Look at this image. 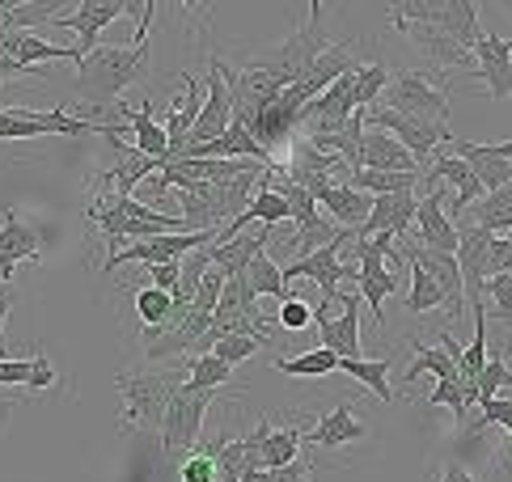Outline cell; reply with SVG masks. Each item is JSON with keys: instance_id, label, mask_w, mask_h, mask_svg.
Returning a JSON list of instances; mask_svg holds the SVG:
<instances>
[{"instance_id": "cell-19", "label": "cell", "mask_w": 512, "mask_h": 482, "mask_svg": "<svg viewBox=\"0 0 512 482\" xmlns=\"http://www.w3.org/2000/svg\"><path fill=\"white\" fill-rule=\"evenodd\" d=\"M398 254H407L415 267H424L436 288L445 292V309H449V318L453 326L462 322V313H466V288H462V271H457V258L453 254H441V250H424V246H415V250H398Z\"/></svg>"}, {"instance_id": "cell-49", "label": "cell", "mask_w": 512, "mask_h": 482, "mask_svg": "<svg viewBox=\"0 0 512 482\" xmlns=\"http://www.w3.org/2000/svg\"><path fill=\"white\" fill-rule=\"evenodd\" d=\"M267 474H271V482H309V474H314V457L301 453L297 461H288V466H280V470H267Z\"/></svg>"}, {"instance_id": "cell-39", "label": "cell", "mask_w": 512, "mask_h": 482, "mask_svg": "<svg viewBox=\"0 0 512 482\" xmlns=\"http://www.w3.org/2000/svg\"><path fill=\"white\" fill-rule=\"evenodd\" d=\"M512 394V368L504 360V351L487 356L483 373H479V402H491V398H508Z\"/></svg>"}, {"instance_id": "cell-22", "label": "cell", "mask_w": 512, "mask_h": 482, "mask_svg": "<svg viewBox=\"0 0 512 482\" xmlns=\"http://www.w3.org/2000/svg\"><path fill=\"white\" fill-rule=\"evenodd\" d=\"M394 30H398V34H407L411 47L424 55V60H432L441 77H445L449 68H470V72H474V55H470L462 43H453L449 34L432 30V26H394Z\"/></svg>"}, {"instance_id": "cell-56", "label": "cell", "mask_w": 512, "mask_h": 482, "mask_svg": "<svg viewBox=\"0 0 512 482\" xmlns=\"http://www.w3.org/2000/svg\"><path fill=\"white\" fill-rule=\"evenodd\" d=\"M242 482H271V474H267V470H246Z\"/></svg>"}, {"instance_id": "cell-6", "label": "cell", "mask_w": 512, "mask_h": 482, "mask_svg": "<svg viewBox=\"0 0 512 482\" xmlns=\"http://www.w3.org/2000/svg\"><path fill=\"white\" fill-rule=\"evenodd\" d=\"M390 26H432L466 51L483 30L474 0H398V5H390Z\"/></svg>"}, {"instance_id": "cell-43", "label": "cell", "mask_w": 512, "mask_h": 482, "mask_svg": "<svg viewBox=\"0 0 512 482\" xmlns=\"http://www.w3.org/2000/svg\"><path fill=\"white\" fill-rule=\"evenodd\" d=\"M178 478L182 482H216V478H221V474H216V457L191 449L187 457L178 461Z\"/></svg>"}, {"instance_id": "cell-59", "label": "cell", "mask_w": 512, "mask_h": 482, "mask_svg": "<svg viewBox=\"0 0 512 482\" xmlns=\"http://www.w3.org/2000/svg\"><path fill=\"white\" fill-rule=\"evenodd\" d=\"M216 482H221V478H216Z\"/></svg>"}, {"instance_id": "cell-32", "label": "cell", "mask_w": 512, "mask_h": 482, "mask_svg": "<svg viewBox=\"0 0 512 482\" xmlns=\"http://www.w3.org/2000/svg\"><path fill=\"white\" fill-rule=\"evenodd\" d=\"M462 216H474V225L487 229L491 237H504L512 229V182H504L500 191H491L479 199L474 212H462Z\"/></svg>"}, {"instance_id": "cell-54", "label": "cell", "mask_w": 512, "mask_h": 482, "mask_svg": "<svg viewBox=\"0 0 512 482\" xmlns=\"http://www.w3.org/2000/svg\"><path fill=\"white\" fill-rule=\"evenodd\" d=\"M436 482H479V478H474V474L462 466V461H449V466L441 470V478H436Z\"/></svg>"}, {"instance_id": "cell-40", "label": "cell", "mask_w": 512, "mask_h": 482, "mask_svg": "<svg viewBox=\"0 0 512 482\" xmlns=\"http://www.w3.org/2000/svg\"><path fill=\"white\" fill-rule=\"evenodd\" d=\"M386 81H390V68L381 64V60L360 64V68H356V106H360V110L373 106V102L381 98V89H386Z\"/></svg>"}, {"instance_id": "cell-18", "label": "cell", "mask_w": 512, "mask_h": 482, "mask_svg": "<svg viewBox=\"0 0 512 482\" xmlns=\"http://www.w3.org/2000/svg\"><path fill=\"white\" fill-rule=\"evenodd\" d=\"M445 182H453V216H449V220L462 216L474 199H483V187H479V178L470 174V165L457 161L449 148L441 144V148L432 153V170L424 174V187H445Z\"/></svg>"}, {"instance_id": "cell-14", "label": "cell", "mask_w": 512, "mask_h": 482, "mask_svg": "<svg viewBox=\"0 0 512 482\" xmlns=\"http://www.w3.org/2000/svg\"><path fill=\"white\" fill-rule=\"evenodd\" d=\"M356 241V284H360V296L369 301V309H373V322L386 330V296H394L398 292V280H394V271L386 267V254L381 250H373V241H360V237H352Z\"/></svg>"}, {"instance_id": "cell-47", "label": "cell", "mask_w": 512, "mask_h": 482, "mask_svg": "<svg viewBox=\"0 0 512 482\" xmlns=\"http://www.w3.org/2000/svg\"><path fill=\"white\" fill-rule=\"evenodd\" d=\"M51 385H56V364L47 360V351H34V356H30V381H26V389H39V394H43V389H51Z\"/></svg>"}, {"instance_id": "cell-33", "label": "cell", "mask_w": 512, "mask_h": 482, "mask_svg": "<svg viewBox=\"0 0 512 482\" xmlns=\"http://www.w3.org/2000/svg\"><path fill=\"white\" fill-rule=\"evenodd\" d=\"M339 373L356 377L373 398L381 402H394V389H390V356H377V360H339Z\"/></svg>"}, {"instance_id": "cell-44", "label": "cell", "mask_w": 512, "mask_h": 482, "mask_svg": "<svg viewBox=\"0 0 512 482\" xmlns=\"http://www.w3.org/2000/svg\"><path fill=\"white\" fill-rule=\"evenodd\" d=\"M276 322L284 326V330H305V326H314V305L309 301H301V296H284L280 301V313H276Z\"/></svg>"}, {"instance_id": "cell-24", "label": "cell", "mask_w": 512, "mask_h": 482, "mask_svg": "<svg viewBox=\"0 0 512 482\" xmlns=\"http://www.w3.org/2000/svg\"><path fill=\"white\" fill-rule=\"evenodd\" d=\"M199 81L191 77V72H182V94L174 98V106H170V115H166V140H170V148H166V161H178V153L187 148V140H191V127H195V119H199ZM161 161V165H166Z\"/></svg>"}, {"instance_id": "cell-35", "label": "cell", "mask_w": 512, "mask_h": 482, "mask_svg": "<svg viewBox=\"0 0 512 482\" xmlns=\"http://www.w3.org/2000/svg\"><path fill=\"white\" fill-rule=\"evenodd\" d=\"M208 267H212V246L191 250L187 258H182V263H178V284H174V292H170V301L187 309V305L195 301V288H199V280L208 275Z\"/></svg>"}, {"instance_id": "cell-7", "label": "cell", "mask_w": 512, "mask_h": 482, "mask_svg": "<svg viewBox=\"0 0 512 482\" xmlns=\"http://www.w3.org/2000/svg\"><path fill=\"white\" fill-rule=\"evenodd\" d=\"M115 123L68 115V110L0 106V140H39V136H106Z\"/></svg>"}, {"instance_id": "cell-13", "label": "cell", "mask_w": 512, "mask_h": 482, "mask_svg": "<svg viewBox=\"0 0 512 482\" xmlns=\"http://www.w3.org/2000/svg\"><path fill=\"white\" fill-rule=\"evenodd\" d=\"M17 263H43V237L13 208H0V284H13Z\"/></svg>"}, {"instance_id": "cell-3", "label": "cell", "mask_w": 512, "mask_h": 482, "mask_svg": "<svg viewBox=\"0 0 512 482\" xmlns=\"http://www.w3.org/2000/svg\"><path fill=\"white\" fill-rule=\"evenodd\" d=\"M326 47H331V39L322 34V5L309 0V22L301 30H292L280 47H263L259 55H250V68L271 72V77L288 89V85H297L305 77L309 64H314Z\"/></svg>"}, {"instance_id": "cell-12", "label": "cell", "mask_w": 512, "mask_h": 482, "mask_svg": "<svg viewBox=\"0 0 512 482\" xmlns=\"http://www.w3.org/2000/svg\"><path fill=\"white\" fill-rule=\"evenodd\" d=\"M470 55H474V77L487 81V98L508 102L512 98V39H504L496 30H479Z\"/></svg>"}, {"instance_id": "cell-61", "label": "cell", "mask_w": 512, "mask_h": 482, "mask_svg": "<svg viewBox=\"0 0 512 482\" xmlns=\"http://www.w3.org/2000/svg\"><path fill=\"white\" fill-rule=\"evenodd\" d=\"M508 275H512V271H508Z\"/></svg>"}, {"instance_id": "cell-37", "label": "cell", "mask_w": 512, "mask_h": 482, "mask_svg": "<svg viewBox=\"0 0 512 482\" xmlns=\"http://www.w3.org/2000/svg\"><path fill=\"white\" fill-rule=\"evenodd\" d=\"M441 305H445V292L436 288V280L424 267L411 263V288H407V296H402V309H407V313H432Z\"/></svg>"}, {"instance_id": "cell-41", "label": "cell", "mask_w": 512, "mask_h": 482, "mask_svg": "<svg viewBox=\"0 0 512 482\" xmlns=\"http://www.w3.org/2000/svg\"><path fill=\"white\" fill-rule=\"evenodd\" d=\"M267 343H271V339H254V335H229V339H216L208 356H216L221 364H229V368H233V364L250 360L254 351H259V347H267Z\"/></svg>"}, {"instance_id": "cell-53", "label": "cell", "mask_w": 512, "mask_h": 482, "mask_svg": "<svg viewBox=\"0 0 512 482\" xmlns=\"http://www.w3.org/2000/svg\"><path fill=\"white\" fill-rule=\"evenodd\" d=\"M182 263V258H178ZM178 263H161V267H149V288H161V292H174V284H178Z\"/></svg>"}, {"instance_id": "cell-25", "label": "cell", "mask_w": 512, "mask_h": 482, "mask_svg": "<svg viewBox=\"0 0 512 482\" xmlns=\"http://www.w3.org/2000/svg\"><path fill=\"white\" fill-rule=\"evenodd\" d=\"M360 436H364V423L356 415V402H339L335 411L318 415V423L305 428V440L314 444V449H343V444H352Z\"/></svg>"}, {"instance_id": "cell-52", "label": "cell", "mask_w": 512, "mask_h": 482, "mask_svg": "<svg viewBox=\"0 0 512 482\" xmlns=\"http://www.w3.org/2000/svg\"><path fill=\"white\" fill-rule=\"evenodd\" d=\"M13 301H17V288H13V284H0V360H9V356H13V347L5 343V318H9Z\"/></svg>"}, {"instance_id": "cell-23", "label": "cell", "mask_w": 512, "mask_h": 482, "mask_svg": "<svg viewBox=\"0 0 512 482\" xmlns=\"http://www.w3.org/2000/svg\"><path fill=\"white\" fill-rule=\"evenodd\" d=\"M356 161H360V170H377V174H419L424 170V165H419L407 148L386 132H364Z\"/></svg>"}, {"instance_id": "cell-17", "label": "cell", "mask_w": 512, "mask_h": 482, "mask_svg": "<svg viewBox=\"0 0 512 482\" xmlns=\"http://www.w3.org/2000/svg\"><path fill=\"white\" fill-rule=\"evenodd\" d=\"M419 246L424 250H441V254H453L457 250V229L445 212V187H432L424 199L415 203V229Z\"/></svg>"}, {"instance_id": "cell-10", "label": "cell", "mask_w": 512, "mask_h": 482, "mask_svg": "<svg viewBox=\"0 0 512 482\" xmlns=\"http://www.w3.org/2000/svg\"><path fill=\"white\" fill-rule=\"evenodd\" d=\"M339 318H331V305L318 301L314 326H318V347L335 351L339 360H360V296L356 292H335Z\"/></svg>"}, {"instance_id": "cell-5", "label": "cell", "mask_w": 512, "mask_h": 482, "mask_svg": "<svg viewBox=\"0 0 512 482\" xmlns=\"http://www.w3.org/2000/svg\"><path fill=\"white\" fill-rule=\"evenodd\" d=\"M373 106H386L394 115L407 119H424V123H449V85L441 77H428V72H390L386 89Z\"/></svg>"}, {"instance_id": "cell-27", "label": "cell", "mask_w": 512, "mask_h": 482, "mask_svg": "<svg viewBox=\"0 0 512 482\" xmlns=\"http://www.w3.org/2000/svg\"><path fill=\"white\" fill-rule=\"evenodd\" d=\"M271 233H276V229H267V225H254V229H246V233H237V237L221 241V246H212V267L221 271L225 280H233V275H246L250 258L267 250Z\"/></svg>"}, {"instance_id": "cell-55", "label": "cell", "mask_w": 512, "mask_h": 482, "mask_svg": "<svg viewBox=\"0 0 512 482\" xmlns=\"http://www.w3.org/2000/svg\"><path fill=\"white\" fill-rule=\"evenodd\" d=\"M487 148H491V153H496V157L512 161V140H500V144H487Z\"/></svg>"}, {"instance_id": "cell-60", "label": "cell", "mask_w": 512, "mask_h": 482, "mask_svg": "<svg viewBox=\"0 0 512 482\" xmlns=\"http://www.w3.org/2000/svg\"><path fill=\"white\" fill-rule=\"evenodd\" d=\"M508 453H512V449H508Z\"/></svg>"}, {"instance_id": "cell-31", "label": "cell", "mask_w": 512, "mask_h": 482, "mask_svg": "<svg viewBox=\"0 0 512 482\" xmlns=\"http://www.w3.org/2000/svg\"><path fill=\"white\" fill-rule=\"evenodd\" d=\"M132 301H136V318L144 322V343H153L161 335V326L170 322V313H174L170 292L149 288V284H136L132 288Z\"/></svg>"}, {"instance_id": "cell-34", "label": "cell", "mask_w": 512, "mask_h": 482, "mask_svg": "<svg viewBox=\"0 0 512 482\" xmlns=\"http://www.w3.org/2000/svg\"><path fill=\"white\" fill-rule=\"evenodd\" d=\"M276 373H284V377H331V373H339V356L326 347H305L297 356L276 360Z\"/></svg>"}, {"instance_id": "cell-51", "label": "cell", "mask_w": 512, "mask_h": 482, "mask_svg": "<svg viewBox=\"0 0 512 482\" xmlns=\"http://www.w3.org/2000/svg\"><path fill=\"white\" fill-rule=\"evenodd\" d=\"M512 271V246L504 237H496L491 241V254H487V280L491 275H508Z\"/></svg>"}, {"instance_id": "cell-2", "label": "cell", "mask_w": 512, "mask_h": 482, "mask_svg": "<svg viewBox=\"0 0 512 482\" xmlns=\"http://www.w3.org/2000/svg\"><path fill=\"white\" fill-rule=\"evenodd\" d=\"M182 385V364L170 373H119L115 389L123 398V432H161V419H166V406Z\"/></svg>"}, {"instance_id": "cell-20", "label": "cell", "mask_w": 512, "mask_h": 482, "mask_svg": "<svg viewBox=\"0 0 512 482\" xmlns=\"http://www.w3.org/2000/svg\"><path fill=\"white\" fill-rule=\"evenodd\" d=\"M208 98L204 106H199V119L191 127V140L187 144H212V140H221L229 132V123H233V102H229V85L221 81V72H216L208 64Z\"/></svg>"}, {"instance_id": "cell-26", "label": "cell", "mask_w": 512, "mask_h": 482, "mask_svg": "<svg viewBox=\"0 0 512 482\" xmlns=\"http://www.w3.org/2000/svg\"><path fill=\"white\" fill-rule=\"evenodd\" d=\"M449 153L457 157V161H466L470 165V174L479 178V187H483V195H491V191H500L504 182H512V161H504V157H496L487 144H470V140H449L445 144Z\"/></svg>"}, {"instance_id": "cell-38", "label": "cell", "mask_w": 512, "mask_h": 482, "mask_svg": "<svg viewBox=\"0 0 512 482\" xmlns=\"http://www.w3.org/2000/svg\"><path fill=\"white\" fill-rule=\"evenodd\" d=\"M182 373H187V381L199 385V389H225V385H233V368L221 364L216 356H187V360H182Z\"/></svg>"}, {"instance_id": "cell-58", "label": "cell", "mask_w": 512, "mask_h": 482, "mask_svg": "<svg viewBox=\"0 0 512 482\" xmlns=\"http://www.w3.org/2000/svg\"><path fill=\"white\" fill-rule=\"evenodd\" d=\"M504 9H508V17H512V5H504Z\"/></svg>"}, {"instance_id": "cell-8", "label": "cell", "mask_w": 512, "mask_h": 482, "mask_svg": "<svg viewBox=\"0 0 512 482\" xmlns=\"http://www.w3.org/2000/svg\"><path fill=\"white\" fill-rule=\"evenodd\" d=\"M360 123H364V132H386V136H394L419 165H424L441 144L453 140L449 123L407 119V115H394V110H386V106H364V110H360Z\"/></svg>"}, {"instance_id": "cell-28", "label": "cell", "mask_w": 512, "mask_h": 482, "mask_svg": "<svg viewBox=\"0 0 512 482\" xmlns=\"http://www.w3.org/2000/svg\"><path fill=\"white\" fill-rule=\"evenodd\" d=\"M115 115H123L127 123H132V148H136V153H144L149 161H166L170 140H166V127L153 119V102H149V98H144L140 106L119 102V106H115Z\"/></svg>"}, {"instance_id": "cell-16", "label": "cell", "mask_w": 512, "mask_h": 482, "mask_svg": "<svg viewBox=\"0 0 512 482\" xmlns=\"http://www.w3.org/2000/svg\"><path fill=\"white\" fill-rule=\"evenodd\" d=\"M123 13H127V0H81L77 9H72V13H60L51 26L77 30V34H81L77 51H81V55H89V51L98 47V34H102L106 26H115Z\"/></svg>"}, {"instance_id": "cell-42", "label": "cell", "mask_w": 512, "mask_h": 482, "mask_svg": "<svg viewBox=\"0 0 512 482\" xmlns=\"http://www.w3.org/2000/svg\"><path fill=\"white\" fill-rule=\"evenodd\" d=\"M221 292H225V275L216 271V267H208V275L199 280V288H195V301H191V309L195 313H216V301H221Z\"/></svg>"}, {"instance_id": "cell-45", "label": "cell", "mask_w": 512, "mask_h": 482, "mask_svg": "<svg viewBox=\"0 0 512 482\" xmlns=\"http://www.w3.org/2000/svg\"><path fill=\"white\" fill-rule=\"evenodd\" d=\"M424 406H453V419H470V406H466L457 381H436V389L424 398Z\"/></svg>"}, {"instance_id": "cell-11", "label": "cell", "mask_w": 512, "mask_h": 482, "mask_svg": "<svg viewBox=\"0 0 512 482\" xmlns=\"http://www.w3.org/2000/svg\"><path fill=\"white\" fill-rule=\"evenodd\" d=\"M457 229V271H462V288H466V309L483 301V284H487V254H491V237L487 229H479L474 220H453Z\"/></svg>"}, {"instance_id": "cell-30", "label": "cell", "mask_w": 512, "mask_h": 482, "mask_svg": "<svg viewBox=\"0 0 512 482\" xmlns=\"http://www.w3.org/2000/svg\"><path fill=\"white\" fill-rule=\"evenodd\" d=\"M284 419L288 423H280V428L271 419H263V470H280L288 461L301 457V440H305L309 423L292 419V415H284Z\"/></svg>"}, {"instance_id": "cell-50", "label": "cell", "mask_w": 512, "mask_h": 482, "mask_svg": "<svg viewBox=\"0 0 512 482\" xmlns=\"http://www.w3.org/2000/svg\"><path fill=\"white\" fill-rule=\"evenodd\" d=\"M30 381V356H9V360H0V385L13 389V385H26Z\"/></svg>"}, {"instance_id": "cell-29", "label": "cell", "mask_w": 512, "mask_h": 482, "mask_svg": "<svg viewBox=\"0 0 512 482\" xmlns=\"http://www.w3.org/2000/svg\"><path fill=\"white\" fill-rule=\"evenodd\" d=\"M457 364H462V347H457L453 330H441V343L436 347H419L415 343V360H411V368H407V377L402 381L411 385L419 373H432L436 381H457Z\"/></svg>"}, {"instance_id": "cell-46", "label": "cell", "mask_w": 512, "mask_h": 482, "mask_svg": "<svg viewBox=\"0 0 512 482\" xmlns=\"http://www.w3.org/2000/svg\"><path fill=\"white\" fill-rule=\"evenodd\" d=\"M483 296H491V309L500 322H512V275H491L483 284Z\"/></svg>"}, {"instance_id": "cell-48", "label": "cell", "mask_w": 512, "mask_h": 482, "mask_svg": "<svg viewBox=\"0 0 512 482\" xmlns=\"http://www.w3.org/2000/svg\"><path fill=\"white\" fill-rule=\"evenodd\" d=\"M483 406V419L491 428H504L512 436V394L508 398H491V402H479Z\"/></svg>"}, {"instance_id": "cell-57", "label": "cell", "mask_w": 512, "mask_h": 482, "mask_svg": "<svg viewBox=\"0 0 512 482\" xmlns=\"http://www.w3.org/2000/svg\"><path fill=\"white\" fill-rule=\"evenodd\" d=\"M504 241H508V246H512V229H508V233H504Z\"/></svg>"}, {"instance_id": "cell-36", "label": "cell", "mask_w": 512, "mask_h": 482, "mask_svg": "<svg viewBox=\"0 0 512 482\" xmlns=\"http://www.w3.org/2000/svg\"><path fill=\"white\" fill-rule=\"evenodd\" d=\"M242 280H246V288H250L254 296H276V301H284V296H288L284 275H280V263H276V258H271L267 250L250 258V267H246Z\"/></svg>"}, {"instance_id": "cell-21", "label": "cell", "mask_w": 512, "mask_h": 482, "mask_svg": "<svg viewBox=\"0 0 512 482\" xmlns=\"http://www.w3.org/2000/svg\"><path fill=\"white\" fill-rule=\"evenodd\" d=\"M415 203L419 195L415 191H402V195H377L373 199V212L369 220L352 233V237H377V233H390V237H402L415 229Z\"/></svg>"}, {"instance_id": "cell-15", "label": "cell", "mask_w": 512, "mask_h": 482, "mask_svg": "<svg viewBox=\"0 0 512 482\" xmlns=\"http://www.w3.org/2000/svg\"><path fill=\"white\" fill-rule=\"evenodd\" d=\"M309 195H314V203L326 212V220L343 233H356L373 212V195L352 191V187H343V182H322V187H314Z\"/></svg>"}, {"instance_id": "cell-9", "label": "cell", "mask_w": 512, "mask_h": 482, "mask_svg": "<svg viewBox=\"0 0 512 482\" xmlns=\"http://www.w3.org/2000/svg\"><path fill=\"white\" fill-rule=\"evenodd\" d=\"M352 241V233H339L331 246H318L314 254H305V258H292L288 267H280L284 275V288H292V280H309V284H318L322 288V301L331 305L335 301V292L343 280H352L356 284V263H339V250Z\"/></svg>"}, {"instance_id": "cell-1", "label": "cell", "mask_w": 512, "mask_h": 482, "mask_svg": "<svg viewBox=\"0 0 512 482\" xmlns=\"http://www.w3.org/2000/svg\"><path fill=\"white\" fill-rule=\"evenodd\" d=\"M144 72H149V43H127V47H106L98 43L77 64V102L85 110H115L123 94L132 89Z\"/></svg>"}, {"instance_id": "cell-4", "label": "cell", "mask_w": 512, "mask_h": 482, "mask_svg": "<svg viewBox=\"0 0 512 482\" xmlns=\"http://www.w3.org/2000/svg\"><path fill=\"white\" fill-rule=\"evenodd\" d=\"M216 402H225L221 389H199L191 381L178 385V394L170 398L166 406V419H161V453L166 461H182L195 444H199V432H204V419Z\"/></svg>"}]
</instances>
